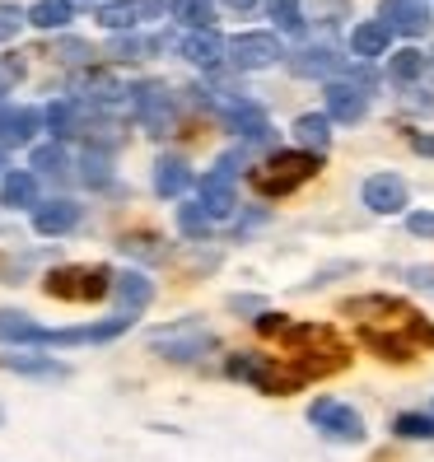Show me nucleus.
<instances>
[{"instance_id": "nucleus-1", "label": "nucleus", "mask_w": 434, "mask_h": 462, "mask_svg": "<svg viewBox=\"0 0 434 462\" xmlns=\"http://www.w3.org/2000/svg\"><path fill=\"white\" fill-rule=\"evenodd\" d=\"M346 313L360 322V341H406V346H434V328L402 299L388 294H365V299H346Z\"/></svg>"}, {"instance_id": "nucleus-2", "label": "nucleus", "mask_w": 434, "mask_h": 462, "mask_svg": "<svg viewBox=\"0 0 434 462\" xmlns=\"http://www.w3.org/2000/svg\"><path fill=\"white\" fill-rule=\"evenodd\" d=\"M229 378H238V383H248V388H257V393H266V397H290L294 388H304L309 378H304V369L294 365L290 356L281 360V356H229Z\"/></svg>"}, {"instance_id": "nucleus-3", "label": "nucleus", "mask_w": 434, "mask_h": 462, "mask_svg": "<svg viewBox=\"0 0 434 462\" xmlns=\"http://www.w3.org/2000/svg\"><path fill=\"white\" fill-rule=\"evenodd\" d=\"M322 169V154H309V150H281V154H271L262 169H253V192L257 197H290L294 187H304L313 173Z\"/></svg>"}, {"instance_id": "nucleus-4", "label": "nucleus", "mask_w": 434, "mask_h": 462, "mask_svg": "<svg viewBox=\"0 0 434 462\" xmlns=\"http://www.w3.org/2000/svg\"><path fill=\"white\" fill-rule=\"evenodd\" d=\"M113 271L107 266H57L47 271L42 290L51 299H66V304H98L103 294H113Z\"/></svg>"}, {"instance_id": "nucleus-5", "label": "nucleus", "mask_w": 434, "mask_h": 462, "mask_svg": "<svg viewBox=\"0 0 434 462\" xmlns=\"http://www.w3.org/2000/svg\"><path fill=\"white\" fill-rule=\"evenodd\" d=\"M131 113L141 122L150 135H169L173 131V89L159 85V79H141V85H131Z\"/></svg>"}, {"instance_id": "nucleus-6", "label": "nucleus", "mask_w": 434, "mask_h": 462, "mask_svg": "<svg viewBox=\"0 0 434 462\" xmlns=\"http://www.w3.org/2000/svg\"><path fill=\"white\" fill-rule=\"evenodd\" d=\"M309 420L328 434V439H337V444H365V434H369L365 416L350 402H337V397H318L309 406Z\"/></svg>"}, {"instance_id": "nucleus-7", "label": "nucleus", "mask_w": 434, "mask_h": 462, "mask_svg": "<svg viewBox=\"0 0 434 462\" xmlns=\"http://www.w3.org/2000/svg\"><path fill=\"white\" fill-rule=\"evenodd\" d=\"M150 346L159 350L164 360H178V365H192L201 360L206 350L215 346V337L201 328V322H178V328H164V332H154Z\"/></svg>"}, {"instance_id": "nucleus-8", "label": "nucleus", "mask_w": 434, "mask_h": 462, "mask_svg": "<svg viewBox=\"0 0 434 462\" xmlns=\"http://www.w3.org/2000/svg\"><path fill=\"white\" fill-rule=\"evenodd\" d=\"M201 206H206L210 220L234 215V206H238V154H225L220 164L201 178Z\"/></svg>"}, {"instance_id": "nucleus-9", "label": "nucleus", "mask_w": 434, "mask_h": 462, "mask_svg": "<svg viewBox=\"0 0 434 462\" xmlns=\"http://www.w3.org/2000/svg\"><path fill=\"white\" fill-rule=\"evenodd\" d=\"M281 57L285 51H281L276 33H238V38H229V61L238 70H271Z\"/></svg>"}, {"instance_id": "nucleus-10", "label": "nucleus", "mask_w": 434, "mask_h": 462, "mask_svg": "<svg viewBox=\"0 0 434 462\" xmlns=\"http://www.w3.org/2000/svg\"><path fill=\"white\" fill-rule=\"evenodd\" d=\"M135 318L117 313V318H103V322H85V328H51L47 346H98V341H117Z\"/></svg>"}, {"instance_id": "nucleus-11", "label": "nucleus", "mask_w": 434, "mask_h": 462, "mask_svg": "<svg viewBox=\"0 0 434 462\" xmlns=\"http://www.w3.org/2000/svg\"><path fill=\"white\" fill-rule=\"evenodd\" d=\"M378 19L402 38H425L434 29V14L420 5V0H383V5H378Z\"/></svg>"}, {"instance_id": "nucleus-12", "label": "nucleus", "mask_w": 434, "mask_h": 462, "mask_svg": "<svg viewBox=\"0 0 434 462\" xmlns=\"http://www.w3.org/2000/svg\"><path fill=\"white\" fill-rule=\"evenodd\" d=\"M159 14H164L159 0H107V5L94 10V19L103 23V29H113V33H126V29H135V23L159 19Z\"/></svg>"}, {"instance_id": "nucleus-13", "label": "nucleus", "mask_w": 434, "mask_h": 462, "mask_svg": "<svg viewBox=\"0 0 434 462\" xmlns=\"http://www.w3.org/2000/svg\"><path fill=\"white\" fill-rule=\"evenodd\" d=\"M322 103H328V117H332V122H346V126L360 122V117L369 113V94L356 89V85H341V79L322 89Z\"/></svg>"}, {"instance_id": "nucleus-14", "label": "nucleus", "mask_w": 434, "mask_h": 462, "mask_svg": "<svg viewBox=\"0 0 434 462\" xmlns=\"http://www.w3.org/2000/svg\"><path fill=\"white\" fill-rule=\"evenodd\" d=\"M365 206H369L374 215H397V210L406 206V182H402L397 173H374V178L365 182Z\"/></svg>"}, {"instance_id": "nucleus-15", "label": "nucleus", "mask_w": 434, "mask_h": 462, "mask_svg": "<svg viewBox=\"0 0 434 462\" xmlns=\"http://www.w3.org/2000/svg\"><path fill=\"white\" fill-rule=\"evenodd\" d=\"M178 51H182V57L192 61V66L215 70V66H220V61L229 57V42H225L220 33H215V29H206V33H187V38L178 42Z\"/></svg>"}, {"instance_id": "nucleus-16", "label": "nucleus", "mask_w": 434, "mask_h": 462, "mask_svg": "<svg viewBox=\"0 0 434 462\" xmlns=\"http://www.w3.org/2000/svg\"><path fill=\"white\" fill-rule=\"evenodd\" d=\"M38 126H42L38 107H10V103H0V145H29Z\"/></svg>"}, {"instance_id": "nucleus-17", "label": "nucleus", "mask_w": 434, "mask_h": 462, "mask_svg": "<svg viewBox=\"0 0 434 462\" xmlns=\"http://www.w3.org/2000/svg\"><path fill=\"white\" fill-rule=\"evenodd\" d=\"M341 66H346V57H337L332 47H304L290 57V75H300V79H328Z\"/></svg>"}, {"instance_id": "nucleus-18", "label": "nucleus", "mask_w": 434, "mask_h": 462, "mask_svg": "<svg viewBox=\"0 0 434 462\" xmlns=\"http://www.w3.org/2000/svg\"><path fill=\"white\" fill-rule=\"evenodd\" d=\"M113 294H117V304L126 318H135L141 309H150V299H154V281L145 276V271H122V276L113 281Z\"/></svg>"}, {"instance_id": "nucleus-19", "label": "nucleus", "mask_w": 434, "mask_h": 462, "mask_svg": "<svg viewBox=\"0 0 434 462\" xmlns=\"http://www.w3.org/2000/svg\"><path fill=\"white\" fill-rule=\"evenodd\" d=\"M75 225H79V206H75V201H66V197L42 201V206L33 210V229H38V234H47V238L70 234Z\"/></svg>"}, {"instance_id": "nucleus-20", "label": "nucleus", "mask_w": 434, "mask_h": 462, "mask_svg": "<svg viewBox=\"0 0 434 462\" xmlns=\"http://www.w3.org/2000/svg\"><path fill=\"white\" fill-rule=\"evenodd\" d=\"M392 42V29L383 19H360L356 29H350V51H356L360 61H374V57H383Z\"/></svg>"}, {"instance_id": "nucleus-21", "label": "nucleus", "mask_w": 434, "mask_h": 462, "mask_svg": "<svg viewBox=\"0 0 434 462\" xmlns=\"http://www.w3.org/2000/svg\"><path fill=\"white\" fill-rule=\"evenodd\" d=\"M47 332H51V328L33 322L29 313L0 309V341H10V346H47Z\"/></svg>"}, {"instance_id": "nucleus-22", "label": "nucleus", "mask_w": 434, "mask_h": 462, "mask_svg": "<svg viewBox=\"0 0 434 462\" xmlns=\"http://www.w3.org/2000/svg\"><path fill=\"white\" fill-rule=\"evenodd\" d=\"M0 201H5L10 210H38L42 206L38 201V173H23V169L5 173V182H0Z\"/></svg>"}, {"instance_id": "nucleus-23", "label": "nucleus", "mask_w": 434, "mask_h": 462, "mask_svg": "<svg viewBox=\"0 0 434 462\" xmlns=\"http://www.w3.org/2000/svg\"><path fill=\"white\" fill-rule=\"evenodd\" d=\"M187 187H192V169H187V159L178 154H164L154 164V192L159 197H182Z\"/></svg>"}, {"instance_id": "nucleus-24", "label": "nucleus", "mask_w": 434, "mask_h": 462, "mask_svg": "<svg viewBox=\"0 0 434 462\" xmlns=\"http://www.w3.org/2000/svg\"><path fill=\"white\" fill-rule=\"evenodd\" d=\"M294 141H300L309 154H328V145H332V117H322V113L294 117Z\"/></svg>"}, {"instance_id": "nucleus-25", "label": "nucleus", "mask_w": 434, "mask_h": 462, "mask_svg": "<svg viewBox=\"0 0 434 462\" xmlns=\"http://www.w3.org/2000/svg\"><path fill=\"white\" fill-rule=\"evenodd\" d=\"M169 14L182 23L187 33H206V29H215V5H210V0H173Z\"/></svg>"}, {"instance_id": "nucleus-26", "label": "nucleus", "mask_w": 434, "mask_h": 462, "mask_svg": "<svg viewBox=\"0 0 434 462\" xmlns=\"http://www.w3.org/2000/svg\"><path fill=\"white\" fill-rule=\"evenodd\" d=\"M0 369L29 374V378H66V365L51 356H0Z\"/></svg>"}, {"instance_id": "nucleus-27", "label": "nucleus", "mask_w": 434, "mask_h": 462, "mask_svg": "<svg viewBox=\"0 0 434 462\" xmlns=\"http://www.w3.org/2000/svg\"><path fill=\"white\" fill-rule=\"evenodd\" d=\"M70 19H75V5H70V0H38V5L29 10V23H33V29H42V33L66 29Z\"/></svg>"}, {"instance_id": "nucleus-28", "label": "nucleus", "mask_w": 434, "mask_h": 462, "mask_svg": "<svg viewBox=\"0 0 434 462\" xmlns=\"http://www.w3.org/2000/svg\"><path fill=\"white\" fill-rule=\"evenodd\" d=\"M425 66H429L425 51H416V47H402L397 57L388 61V79H392V85H416V79L425 75Z\"/></svg>"}, {"instance_id": "nucleus-29", "label": "nucleus", "mask_w": 434, "mask_h": 462, "mask_svg": "<svg viewBox=\"0 0 434 462\" xmlns=\"http://www.w3.org/2000/svg\"><path fill=\"white\" fill-rule=\"evenodd\" d=\"M266 14L271 23L285 33V38H300L304 33V14H300V0H266Z\"/></svg>"}, {"instance_id": "nucleus-30", "label": "nucleus", "mask_w": 434, "mask_h": 462, "mask_svg": "<svg viewBox=\"0 0 434 462\" xmlns=\"http://www.w3.org/2000/svg\"><path fill=\"white\" fill-rule=\"evenodd\" d=\"M178 229H182L187 238H206V234H210V215H206V206H201V201L178 206Z\"/></svg>"}, {"instance_id": "nucleus-31", "label": "nucleus", "mask_w": 434, "mask_h": 462, "mask_svg": "<svg viewBox=\"0 0 434 462\" xmlns=\"http://www.w3.org/2000/svg\"><path fill=\"white\" fill-rule=\"evenodd\" d=\"M397 439H434V416H416V411H402L392 420Z\"/></svg>"}, {"instance_id": "nucleus-32", "label": "nucleus", "mask_w": 434, "mask_h": 462, "mask_svg": "<svg viewBox=\"0 0 434 462\" xmlns=\"http://www.w3.org/2000/svg\"><path fill=\"white\" fill-rule=\"evenodd\" d=\"M33 169H38V173H51V178H57V173H66V169H70V159H66V145H61V141H51V145H38V150H33Z\"/></svg>"}, {"instance_id": "nucleus-33", "label": "nucleus", "mask_w": 434, "mask_h": 462, "mask_svg": "<svg viewBox=\"0 0 434 462\" xmlns=\"http://www.w3.org/2000/svg\"><path fill=\"white\" fill-rule=\"evenodd\" d=\"M79 178H85L89 187H107V182H113V159L98 154V150H85V173H79Z\"/></svg>"}, {"instance_id": "nucleus-34", "label": "nucleus", "mask_w": 434, "mask_h": 462, "mask_svg": "<svg viewBox=\"0 0 434 462\" xmlns=\"http://www.w3.org/2000/svg\"><path fill=\"white\" fill-rule=\"evenodd\" d=\"M51 57L66 61V66H85V61L94 57V47L79 42V38H61V42H51Z\"/></svg>"}, {"instance_id": "nucleus-35", "label": "nucleus", "mask_w": 434, "mask_h": 462, "mask_svg": "<svg viewBox=\"0 0 434 462\" xmlns=\"http://www.w3.org/2000/svg\"><path fill=\"white\" fill-rule=\"evenodd\" d=\"M23 23H29V10H19V5H10V0H0V42H10Z\"/></svg>"}, {"instance_id": "nucleus-36", "label": "nucleus", "mask_w": 434, "mask_h": 462, "mask_svg": "<svg viewBox=\"0 0 434 462\" xmlns=\"http://www.w3.org/2000/svg\"><path fill=\"white\" fill-rule=\"evenodd\" d=\"M159 238H150V234H126L122 238V253H131V257H164V248H154Z\"/></svg>"}, {"instance_id": "nucleus-37", "label": "nucleus", "mask_w": 434, "mask_h": 462, "mask_svg": "<svg viewBox=\"0 0 434 462\" xmlns=\"http://www.w3.org/2000/svg\"><path fill=\"white\" fill-rule=\"evenodd\" d=\"M145 51H154V42H145V38H117L113 42V57L117 61H135V57H145Z\"/></svg>"}, {"instance_id": "nucleus-38", "label": "nucleus", "mask_w": 434, "mask_h": 462, "mask_svg": "<svg viewBox=\"0 0 434 462\" xmlns=\"http://www.w3.org/2000/svg\"><path fill=\"white\" fill-rule=\"evenodd\" d=\"M23 79V57H0V94H10Z\"/></svg>"}, {"instance_id": "nucleus-39", "label": "nucleus", "mask_w": 434, "mask_h": 462, "mask_svg": "<svg viewBox=\"0 0 434 462\" xmlns=\"http://www.w3.org/2000/svg\"><path fill=\"white\" fill-rule=\"evenodd\" d=\"M290 328H294V322L281 318V313H262V318H257V332H262V337H285Z\"/></svg>"}, {"instance_id": "nucleus-40", "label": "nucleus", "mask_w": 434, "mask_h": 462, "mask_svg": "<svg viewBox=\"0 0 434 462\" xmlns=\"http://www.w3.org/2000/svg\"><path fill=\"white\" fill-rule=\"evenodd\" d=\"M406 229H411L416 238H434V210H416V215H406Z\"/></svg>"}, {"instance_id": "nucleus-41", "label": "nucleus", "mask_w": 434, "mask_h": 462, "mask_svg": "<svg viewBox=\"0 0 434 462\" xmlns=\"http://www.w3.org/2000/svg\"><path fill=\"white\" fill-rule=\"evenodd\" d=\"M411 285L416 290H434V266H411Z\"/></svg>"}, {"instance_id": "nucleus-42", "label": "nucleus", "mask_w": 434, "mask_h": 462, "mask_svg": "<svg viewBox=\"0 0 434 462\" xmlns=\"http://www.w3.org/2000/svg\"><path fill=\"white\" fill-rule=\"evenodd\" d=\"M411 145H416L420 154H434V135H411Z\"/></svg>"}, {"instance_id": "nucleus-43", "label": "nucleus", "mask_w": 434, "mask_h": 462, "mask_svg": "<svg viewBox=\"0 0 434 462\" xmlns=\"http://www.w3.org/2000/svg\"><path fill=\"white\" fill-rule=\"evenodd\" d=\"M229 309H238V313H248V309H262V304H257V299H243V294H238V299H229Z\"/></svg>"}, {"instance_id": "nucleus-44", "label": "nucleus", "mask_w": 434, "mask_h": 462, "mask_svg": "<svg viewBox=\"0 0 434 462\" xmlns=\"http://www.w3.org/2000/svg\"><path fill=\"white\" fill-rule=\"evenodd\" d=\"M225 5H229V10H243V14H248V10L257 5V0H225Z\"/></svg>"}, {"instance_id": "nucleus-45", "label": "nucleus", "mask_w": 434, "mask_h": 462, "mask_svg": "<svg viewBox=\"0 0 434 462\" xmlns=\"http://www.w3.org/2000/svg\"><path fill=\"white\" fill-rule=\"evenodd\" d=\"M0 169H5V150H0Z\"/></svg>"}, {"instance_id": "nucleus-46", "label": "nucleus", "mask_w": 434, "mask_h": 462, "mask_svg": "<svg viewBox=\"0 0 434 462\" xmlns=\"http://www.w3.org/2000/svg\"><path fill=\"white\" fill-rule=\"evenodd\" d=\"M429 57H434V51H429ZM429 66H434V61H429Z\"/></svg>"}, {"instance_id": "nucleus-47", "label": "nucleus", "mask_w": 434, "mask_h": 462, "mask_svg": "<svg viewBox=\"0 0 434 462\" xmlns=\"http://www.w3.org/2000/svg\"><path fill=\"white\" fill-rule=\"evenodd\" d=\"M429 416H434V411H429Z\"/></svg>"}]
</instances>
